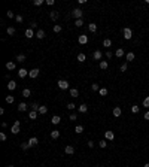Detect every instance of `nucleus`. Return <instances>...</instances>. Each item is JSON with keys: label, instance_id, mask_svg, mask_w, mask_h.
I'll list each match as a JSON object with an SVG mask.
<instances>
[{"label": "nucleus", "instance_id": "obj_1", "mask_svg": "<svg viewBox=\"0 0 149 167\" xmlns=\"http://www.w3.org/2000/svg\"><path fill=\"white\" fill-rule=\"evenodd\" d=\"M19 131H21V122L19 121H15L14 125L10 127V133H12V134H18Z\"/></svg>", "mask_w": 149, "mask_h": 167}, {"label": "nucleus", "instance_id": "obj_2", "mask_svg": "<svg viewBox=\"0 0 149 167\" xmlns=\"http://www.w3.org/2000/svg\"><path fill=\"white\" fill-rule=\"evenodd\" d=\"M57 85H58L60 90H67V88H69V82L66 81V79H60V81L57 82Z\"/></svg>", "mask_w": 149, "mask_h": 167}, {"label": "nucleus", "instance_id": "obj_3", "mask_svg": "<svg viewBox=\"0 0 149 167\" xmlns=\"http://www.w3.org/2000/svg\"><path fill=\"white\" fill-rule=\"evenodd\" d=\"M82 14H84V12H82L79 8H75L73 10H72V15H73L76 20H82Z\"/></svg>", "mask_w": 149, "mask_h": 167}, {"label": "nucleus", "instance_id": "obj_4", "mask_svg": "<svg viewBox=\"0 0 149 167\" xmlns=\"http://www.w3.org/2000/svg\"><path fill=\"white\" fill-rule=\"evenodd\" d=\"M122 33H124V39H127V40H130V39L133 37V31H131V29H128V27H125L122 30Z\"/></svg>", "mask_w": 149, "mask_h": 167}, {"label": "nucleus", "instance_id": "obj_5", "mask_svg": "<svg viewBox=\"0 0 149 167\" xmlns=\"http://www.w3.org/2000/svg\"><path fill=\"white\" fill-rule=\"evenodd\" d=\"M39 73H40V70H39V69H31V70L29 72V76L33 79V78H37V76H39Z\"/></svg>", "mask_w": 149, "mask_h": 167}, {"label": "nucleus", "instance_id": "obj_6", "mask_svg": "<svg viewBox=\"0 0 149 167\" xmlns=\"http://www.w3.org/2000/svg\"><path fill=\"white\" fill-rule=\"evenodd\" d=\"M78 42L81 43V45H85V43H88V36L87 34H81L78 37Z\"/></svg>", "mask_w": 149, "mask_h": 167}, {"label": "nucleus", "instance_id": "obj_7", "mask_svg": "<svg viewBox=\"0 0 149 167\" xmlns=\"http://www.w3.org/2000/svg\"><path fill=\"white\" fill-rule=\"evenodd\" d=\"M92 58L94 60H101L103 58V52L100 51V49H97V51H94V54H92Z\"/></svg>", "mask_w": 149, "mask_h": 167}, {"label": "nucleus", "instance_id": "obj_8", "mask_svg": "<svg viewBox=\"0 0 149 167\" xmlns=\"http://www.w3.org/2000/svg\"><path fill=\"white\" fill-rule=\"evenodd\" d=\"M64 152L67 154V155H73V154H75V148L72 146V145H67V146H66V149H64Z\"/></svg>", "mask_w": 149, "mask_h": 167}, {"label": "nucleus", "instance_id": "obj_9", "mask_svg": "<svg viewBox=\"0 0 149 167\" xmlns=\"http://www.w3.org/2000/svg\"><path fill=\"white\" fill-rule=\"evenodd\" d=\"M112 113H113V116H116V118H118V116H121V113H122V109H121V108H113V110H112Z\"/></svg>", "mask_w": 149, "mask_h": 167}, {"label": "nucleus", "instance_id": "obj_10", "mask_svg": "<svg viewBox=\"0 0 149 167\" xmlns=\"http://www.w3.org/2000/svg\"><path fill=\"white\" fill-rule=\"evenodd\" d=\"M104 137H106L107 140H113L115 133H113V131H104Z\"/></svg>", "mask_w": 149, "mask_h": 167}, {"label": "nucleus", "instance_id": "obj_11", "mask_svg": "<svg viewBox=\"0 0 149 167\" xmlns=\"http://www.w3.org/2000/svg\"><path fill=\"white\" fill-rule=\"evenodd\" d=\"M27 75H29V70H25V69H23V67L18 70V76H19V78H25Z\"/></svg>", "mask_w": 149, "mask_h": 167}, {"label": "nucleus", "instance_id": "obj_12", "mask_svg": "<svg viewBox=\"0 0 149 167\" xmlns=\"http://www.w3.org/2000/svg\"><path fill=\"white\" fill-rule=\"evenodd\" d=\"M29 143H30V146H36V145L39 143V139H37V137H30Z\"/></svg>", "mask_w": 149, "mask_h": 167}, {"label": "nucleus", "instance_id": "obj_13", "mask_svg": "<svg viewBox=\"0 0 149 167\" xmlns=\"http://www.w3.org/2000/svg\"><path fill=\"white\" fill-rule=\"evenodd\" d=\"M51 122H52V124H55V125H57V124H60V122H61V118H60L58 115H54L52 118H51Z\"/></svg>", "mask_w": 149, "mask_h": 167}, {"label": "nucleus", "instance_id": "obj_14", "mask_svg": "<svg viewBox=\"0 0 149 167\" xmlns=\"http://www.w3.org/2000/svg\"><path fill=\"white\" fill-rule=\"evenodd\" d=\"M49 16H51L52 21H57L58 20V12L57 10H51V12H49Z\"/></svg>", "mask_w": 149, "mask_h": 167}, {"label": "nucleus", "instance_id": "obj_15", "mask_svg": "<svg viewBox=\"0 0 149 167\" xmlns=\"http://www.w3.org/2000/svg\"><path fill=\"white\" fill-rule=\"evenodd\" d=\"M33 36H36L34 33H33V29H27V30H25V37H27V39H31Z\"/></svg>", "mask_w": 149, "mask_h": 167}, {"label": "nucleus", "instance_id": "obj_16", "mask_svg": "<svg viewBox=\"0 0 149 167\" xmlns=\"http://www.w3.org/2000/svg\"><path fill=\"white\" fill-rule=\"evenodd\" d=\"M125 58H127V61H133L136 58V55H134V52H127L125 54Z\"/></svg>", "mask_w": 149, "mask_h": 167}, {"label": "nucleus", "instance_id": "obj_17", "mask_svg": "<svg viewBox=\"0 0 149 167\" xmlns=\"http://www.w3.org/2000/svg\"><path fill=\"white\" fill-rule=\"evenodd\" d=\"M115 55H116L118 58H121V57H124V55H125V52H124V49H122V48H118V49H116V52H115Z\"/></svg>", "mask_w": 149, "mask_h": 167}, {"label": "nucleus", "instance_id": "obj_18", "mask_svg": "<svg viewBox=\"0 0 149 167\" xmlns=\"http://www.w3.org/2000/svg\"><path fill=\"white\" fill-rule=\"evenodd\" d=\"M16 109H18V112H25V110H27V104L25 103H19Z\"/></svg>", "mask_w": 149, "mask_h": 167}, {"label": "nucleus", "instance_id": "obj_19", "mask_svg": "<svg viewBox=\"0 0 149 167\" xmlns=\"http://www.w3.org/2000/svg\"><path fill=\"white\" fill-rule=\"evenodd\" d=\"M107 67H109L107 61H106V60H101V61H100V69H101V70H106Z\"/></svg>", "mask_w": 149, "mask_h": 167}, {"label": "nucleus", "instance_id": "obj_20", "mask_svg": "<svg viewBox=\"0 0 149 167\" xmlns=\"http://www.w3.org/2000/svg\"><path fill=\"white\" fill-rule=\"evenodd\" d=\"M88 30H90L91 33H96V31H97V24H94V23H91L90 25H88Z\"/></svg>", "mask_w": 149, "mask_h": 167}, {"label": "nucleus", "instance_id": "obj_21", "mask_svg": "<svg viewBox=\"0 0 149 167\" xmlns=\"http://www.w3.org/2000/svg\"><path fill=\"white\" fill-rule=\"evenodd\" d=\"M6 69L8 70H15V63H14V61H8V63H6Z\"/></svg>", "mask_w": 149, "mask_h": 167}, {"label": "nucleus", "instance_id": "obj_22", "mask_svg": "<svg viewBox=\"0 0 149 167\" xmlns=\"http://www.w3.org/2000/svg\"><path fill=\"white\" fill-rule=\"evenodd\" d=\"M78 109H79V112H81V113H85L87 110H88V106H87L85 103H82V104H81V106H79Z\"/></svg>", "mask_w": 149, "mask_h": 167}, {"label": "nucleus", "instance_id": "obj_23", "mask_svg": "<svg viewBox=\"0 0 149 167\" xmlns=\"http://www.w3.org/2000/svg\"><path fill=\"white\" fill-rule=\"evenodd\" d=\"M8 88H9L10 91H12V90H15V88H16V82H15V81H9V84H8Z\"/></svg>", "mask_w": 149, "mask_h": 167}, {"label": "nucleus", "instance_id": "obj_24", "mask_svg": "<svg viewBox=\"0 0 149 167\" xmlns=\"http://www.w3.org/2000/svg\"><path fill=\"white\" fill-rule=\"evenodd\" d=\"M37 113H39L37 110H31V112L29 113V118H30V119H36V118H37Z\"/></svg>", "mask_w": 149, "mask_h": 167}, {"label": "nucleus", "instance_id": "obj_25", "mask_svg": "<svg viewBox=\"0 0 149 167\" xmlns=\"http://www.w3.org/2000/svg\"><path fill=\"white\" fill-rule=\"evenodd\" d=\"M15 31H16V30H15V27H8V29H6V33H8L9 36H14V34H15Z\"/></svg>", "mask_w": 149, "mask_h": 167}, {"label": "nucleus", "instance_id": "obj_26", "mask_svg": "<svg viewBox=\"0 0 149 167\" xmlns=\"http://www.w3.org/2000/svg\"><path fill=\"white\" fill-rule=\"evenodd\" d=\"M36 37H37V39H43V37H45V31H43L42 29H40V30H37V33H36Z\"/></svg>", "mask_w": 149, "mask_h": 167}, {"label": "nucleus", "instance_id": "obj_27", "mask_svg": "<svg viewBox=\"0 0 149 167\" xmlns=\"http://www.w3.org/2000/svg\"><path fill=\"white\" fill-rule=\"evenodd\" d=\"M70 96L72 97H79V91L76 90V88H72V90H70Z\"/></svg>", "mask_w": 149, "mask_h": 167}, {"label": "nucleus", "instance_id": "obj_28", "mask_svg": "<svg viewBox=\"0 0 149 167\" xmlns=\"http://www.w3.org/2000/svg\"><path fill=\"white\" fill-rule=\"evenodd\" d=\"M15 60H16V61H19V63H23V61H25V55H24V54H18Z\"/></svg>", "mask_w": 149, "mask_h": 167}, {"label": "nucleus", "instance_id": "obj_29", "mask_svg": "<svg viewBox=\"0 0 149 167\" xmlns=\"http://www.w3.org/2000/svg\"><path fill=\"white\" fill-rule=\"evenodd\" d=\"M51 137H52V139H58V137H60V131H58V130H52V131H51Z\"/></svg>", "mask_w": 149, "mask_h": 167}, {"label": "nucleus", "instance_id": "obj_30", "mask_svg": "<svg viewBox=\"0 0 149 167\" xmlns=\"http://www.w3.org/2000/svg\"><path fill=\"white\" fill-rule=\"evenodd\" d=\"M30 96H31V91L29 90V88L23 90V97H25V98H27V97H30Z\"/></svg>", "mask_w": 149, "mask_h": 167}, {"label": "nucleus", "instance_id": "obj_31", "mask_svg": "<svg viewBox=\"0 0 149 167\" xmlns=\"http://www.w3.org/2000/svg\"><path fill=\"white\" fill-rule=\"evenodd\" d=\"M37 112H39L40 115H45V113L48 112V108H46V106H40V108H39V110H37Z\"/></svg>", "mask_w": 149, "mask_h": 167}, {"label": "nucleus", "instance_id": "obj_32", "mask_svg": "<svg viewBox=\"0 0 149 167\" xmlns=\"http://www.w3.org/2000/svg\"><path fill=\"white\" fill-rule=\"evenodd\" d=\"M85 54L84 52H81V54H78V61H81V63H84V61H85Z\"/></svg>", "mask_w": 149, "mask_h": 167}, {"label": "nucleus", "instance_id": "obj_33", "mask_svg": "<svg viewBox=\"0 0 149 167\" xmlns=\"http://www.w3.org/2000/svg\"><path fill=\"white\" fill-rule=\"evenodd\" d=\"M110 45H112V40H110V39H104V40H103V46L109 48Z\"/></svg>", "mask_w": 149, "mask_h": 167}, {"label": "nucleus", "instance_id": "obj_34", "mask_svg": "<svg viewBox=\"0 0 149 167\" xmlns=\"http://www.w3.org/2000/svg\"><path fill=\"white\" fill-rule=\"evenodd\" d=\"M29 148H30V143H29V142H24V143H21V149H23V151H27Z\"/></svg>", "mask_w": 149, "mask_h": 167}, {"label": "nucleus", "instance_id": "obj_35", "mask_svg": "<svg viewBox=\"0 0 149 167\" xmlns=\"http://www.w3.org/2000/svg\"><path fill=\"white\" fill-rule=\"evenodd\" d=\"M75 133H78V134H81V133H84V127H82V125H76Z\"/></svg>", "mask_w": 149, "mask_h": 167}, {"label": "nucleus", "instance_id": "obj_36", "mask_svg": "<svg viewBox=\"0 0 149 167\" xmlns=\"http://www.w3.org/2000/svg\"><path fill=\"white\" fill-rule=\"evenodd\" d=\"M139 110H140V108L137 106V104H133V106H131V112H133V113H137Z\"/></svg>", "mask_w": 149, "mask_h": 167}, {"label": "nucleus", "instance_id": "obj_37", "mask_svg": "<svg viewBox=\"0 0 149 167\" xmlns=\"http://www.w3.org/2000/svg\"><path fill=\"white\" fill-rule=\"evenodd\" d=\"M52 30H54V33H60V31H61L63 29H61V25H58V24H55Z\"/></svg>", "mask_w": 149, "mask_h": 167}, {"label": "nucleus", "instance_id": "obj_38", "mask_svg": "<svg viewBox=\"0 0 149 167\" xmlns=\"http://www.w3.org/2000/svg\"><path fill=\"white\" fill-rule=\"evenodd\" d=\"M91 90H92V91H100V87H98V84H92V85H91Z\"/></svg>", "mask_w": 149, "mask_h": 167}, {"label": "nucleus", "instance_id": "obj_39", "mask_svg": "<svg viewBox=\"0 0 149 167\" xmlns=\"http://www.w3.org/2000/svg\"><path fill=\"white\" fill-rule=\"evenodd\" d=\"M75 25L76 27H82V25H84V21H82V20H76L75 21Z\"/></svg>", "mask_w": 149, "mask_h": 167}, {"label": "nucleus", "instance_id": "obj_40", "mask_svg": "<svg viewBox=\"0 0 149 167\" xmlns=\"http://www.w3.org/2000/svg\"><path fill=\"white\" fill-rule=\"evenodd\" d=\"M39 108H40V106H39V104H37L36 102L31 103V110H39Z\"/></svg>", "mask_w": 149, "mask_h": 167}, {"label": "nucleus", "instance_id": "obj_41", "mask_svg": "<svg viewBox=\"0 0 149 167\" xmlns=\"http://www.w3.org/2000/svg\"><path fill=\"white\" fill-rule=\"evenodd\" d=\"M143 106H145V108H149V96L145 97V100H143Z\"/></svg>", "mask_w": 149, "mask_h": 167}, {"label": "nucleus", "instance_id": "obj_42", "mask_svg": "<svg viewBox=\"0 0 149 167\" xmlns=\"http://www.w3.org/2000/svg\"><path fill=\"white\" fill-rule=\"evenodd\" d=\"M14 100H15V98H14V96H8V97H6V103H9V104H10V103H14Z\"/></svg>", "mask_w": 149, "mask_h": 167}, {"label": "nucleus", "instance_id": "obj_43", "mask_svg": "<svg viewBox=\"0 0 149 167\" xmlns=\"http://www.w3.org/2000/svg\"><path fill=\"white\" fill-rule=\"evenodd\" d=\"M98 93H100V96H107V90H106V88H100V91H98Z\"/></svg>", "mask_w": 149, "mask_h": 167}, {"label": "nucleus", "instance_id": "obj_44", "mask_svg": "<svg viewBox=\"0 0 149 167\" xmlns=\"http://www.w3.org/2000/svg\"><path fill=\"white\" fill-rule=\"evenodd\" d=\"M15 21L16 23H23V15H15Z\"/></svg>", "mask_w": 149, "mask_h": 167}, {"label": "nucleus", "instance_id": "obj_45", "mask_svg": "<svg viewBox=\"0 0 149 167\" xmlns=\"http://www.w3.org/2000/svg\"><path fill=\"white\" fill-rule=\"evenodd\" d=\"M98 145H100V148H106L107 146V142L106 140H100V142H98Z\"/></svg>", "mask_w": 149, "mask_h": 167}, {"label": "nucleus", "instance_id": "obj_46", "mask_svg": "<svg viewBox=\"0 0 149 167\" xmlns=\"http://www.w3.org/2000/svg\"><path fill=\"white\" fill-rule=\"evenodd\" d=\"M33 5H34V6H40V5H43V0H34Z\"/></svg>", "mask_w": 149, "mask_h": 167}, {"label": "nucleus", "instance_id": "obj_47", "mask_svg": "<svg viewBox=\"0 0 149 167\" xmlns=\"http://www.w3.org/2000/svg\"><path fill=\"white\" fill-rule=\"evenodd\" d=\"M6 16H8V18H15V15H14L12 10H8V12H6Z\"/></svg>", "mask_w": 149, "mask_h": 167}, {"label": "nucleus", "instance_id": "obj_48", "mask_svg": "<svg viewBox=\"0 0 149 167\" xmlns=\"http://www.w3.org/2000/svg\"><path fill=\"white\" fill-rule=\"evenodd\" d=\"M76 118H78V115H76V113H72V115L69 116V119H70V121H76Z\"/></svg>", "mask_w": 149, "mask_h": 167}, {"label": "nucleus", "instance_id": "obj_49", "mask_svg": "<svg viewBox=\"0 0 149 167\" xmlns=\"http://www.w3.org/2000/svg\"><path fill=\"white\" fill-rule=\"evenodd\" d=\"M127 67H128V66H127V63L121 64V72H127Z\"/></svg>", "mask_w": 149, "mask_h": 167}, {"label": "nucleus", "instance_id": "obj_50", "mask_svg": "<svg viewBox=\"0 0 149 167\" xmlns=\"http://www.w3.org/2000/svg\"><path fill=\"white\" fill-rule=\"evenodd\" d=\"M0 140H2V142L6 140V134H5V133H0Z\"/></svg>", "mask_w": 149, "mask_h": 167}, {"label": "nucleus", "instance_id": "obj_51", "mask_svg": "<svg viewBox=\"0 0 149 167\" xmlns=\"http://www.w3.org/2000/svg\"><path fill=\"white\" fill-rule=\"evenodd\" d=\"M75 108H76V106H75V103H69V104H67V109H69V110L75 109Z\"/></svg>", "mask_w": 149, "mask_h": 167}, {"label": "nucleus", "instance_id": "obj_52", "mask_svg": "<svg viewBox=\"0 0 149 167\" xmlns=\"http://www.w3.org/2000/svg\"><path fill=\"white\" fill-rule=\"evenodd\" d=\"M30 25H31V27H30V29H36V27H37V24L34 23V21H31V23H30Z\"/></svg>", "mask_w": 149, "mask_h": 167}, {"label": "nucleus", "instance_id": "obj_53", "mask_svg": "<svg viewBox=\"0 0 149 167\" xmlns=\"http://www.w3.org/2000/svg\"><path fill=\"white\" fill-rule=\"evenodd\" d=\"M88 148H94V142H92V140L88 142Z\"/></svg>", "mask_w": 149, "mask_h": 167}, {"label": "nucleus", "instance_id": "obj_54", "mask_svg": "<svg viewBox=\"0 0 149 167\" xmlns=\"http://www.w3.org/2000/svg\"><path fill=\"white\" fill-rule=\"evenodd\" d=\"M112 55H113V54H112V51H107V52H106V57H107V58H110Z\"/></svg>", "mask_w": 149, "mask_h": 167}, {"label": "nucleus", "instance_id": "obj_55", "mask_svg": "<svg viewBox=\"0 0 149 167\" xmlns=\"http://www.w3.org/2000/svg\"><path fill=\"white\" fill-rule=\"evenodd\" d=\"M46 5H49V6H52V5H54V0H46Z\"/></svg>", "mask_w": 149, "mask_h": 167}, {"label": "nucleus", "instance_id": "obj_56", "mask_svg": "<svg viewBox=\"0 0 149 167\" xmlns=\"http://www.w3.org/2000/svg\"><path fill=\"white\" fill-rule=\"evenodd\" d=\"M143 116H145V119L149 121V110H148V112H145V115H143Z\"/></svg>", "mask_w": 149, "mask_h": 167}, {"label": "nucleus", "instance_id": "obj_57", "mask_svg": "<svg viewBox=\"0 0 149 167\" xmlns=\"http://www.w3.org/2000/svg\"><path fill=\"white\" fill-rule=\"evenodd\" d=\"M143 167H149V163H146V164H145V166H143Z\"/></svg>", "mask_w": 149, "mask_h": 167}, {"label": "nucleus", "instance_id": "obj_58", "mask_svg": "<svg viewBox=\"0 0 149 167\" xmlns=\"http://www.w3.org/2000/svg\"><path fill=\"white\" fill-rule=\"evenodd\" d=\"M6 167H14V166H6Z\"/></svg>", "mask_w": 149, "mask_h": 167}]
</instances>
